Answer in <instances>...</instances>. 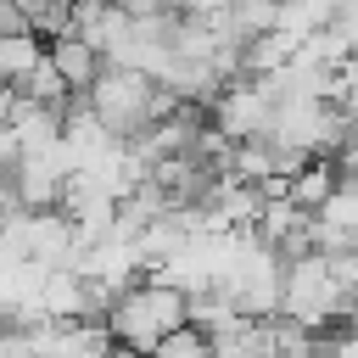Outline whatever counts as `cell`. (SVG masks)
<instances>
[{"instance_id": "obj_4", "label": "cell", "mask_w": 358, "mask_h": 358, "mask_svg": "<svg viewBox=\"0 0 358 358\" xmlns=\"http://www.w3.org/2000/svg\"><path fill=\"white\" fill-rule=\"evenodd\" d=\"M274 145L296 151V157H330L352 140V123L347 112L330 101V95H291V101H274V129H268Z\"/></svg>"}, {"instance_id": "obj_14", "label": "cell", "mask_w": 358, "mask_h": 358, "mask_svg": "<svg viewBox=\"0 0 358 358\" xmlns=\"http://www.w3.org/2000/svg\"><path fill=\"white\" fill-rule=\"evenodd\" d=\"M17 34H34L28 28V11L17 0H0V39H17Z\"/></svg>"}, {"instance_id": "obj_7", "label": "cell", "mask_w": 358, "mask_h": 358, "mask_svg": "<svg viewBox=\"0 0 358 358\" xmlns=\"http://www.w3.org/2000/svg\"><path fill=\"white\" fill-rule=\"evenodd\" d=\"M45 56H50V67L62 73V84H67L73 95H84V90L95 84V73H101V56H95V45H90V39H78V34H62V39H50V45H45Z\"/></svg>"}, {"instance_id": "obj_8", "label": "cell", "mask_w": 358, "mask_h": 358, "mask_svg": "<svg viewBox=\"0 0 358 358\" xmlns=\"http://www.w3.org/2000/svg\"><path fill=\"white\" fill-rule=\"evenodd\" d=\"M336 185H341V173H336L324 157H313L308 168H296V173L285 179V201H291V207H302V213H319V207L336 196Z\"/></svg>"}, {"instance_id": "obj_1", "label": "cell", "mask_w": 358, "mask_h": 358, "mask_svg": "<svg viewBox=\"0 0 358 358\" xmlns=\"http://www.w3.org/2000/svg\"><path fill=\"white\" fill-rule=\"evenodd\" d=\"M280 319L324 336L336 324H358V246L352 252H302L285 263Z\"/></svg>"}, {"instance_id": "obj_15", "label": "cell", "mask_w": 358, "mask_h": 358, "mask_svg": "<svg viewBox=\"0 0 358 358\" xmlns=\"http://www.w3.org/2000/svg\"><path fill=\"white\" fill-rule=\"evenodd\" d=\"M17 213V196H11V173H0V224Z\"/></svg>"}, {"instance_id": "obj_17", "label": "cell", "mask_w": 358, "mask_h": 358, "mask_svg": "<svg viewBox=\"0 0 358 358\" xmlns=\"http://www.w3.org/2000/svg\"><path fill=\"white\" fill-rule=\"evenodd\" d=\"M45 6H73V0H45Z\"/></svg>"}, {"instance_id": "obj_3", "label": "cell", "mask_w": 358, "mask_h": 358, "mask_svg": "<svg viewBox=\"0 0 358 358\" xmlns=\"http://www.w3.org/2000/svg\"><path fill=\"white\" fill-rule=\"evenodd\" d=\"M106 336H112V347H134V352H151L162 336H173L179 324H190V302L173 291V285H162V280H140V285H129L112 308H106Z\"/></svg>"}, {"instance_id": "obj_16", "label": "cell", "mask_w": 358, "mask_h": 358, "mask_svg": "<svg viewBox=\"0 0 358 358\" xmlns=\"http://www.w3.org/2000/svg\"><path fill=\"white\" fill-rule=\"evenodd\" d=\"M106 358H145V352H134V347H112Z\"/></svg>"}, {"instance_id": "obj_9", "label": "cell", "mask_w": 358, "mask_h": 358, "mask_svg": "<svg viewBox=\"0 0 358 358\" xmlns=\"http://www.w3.org/2000/svg\"><path fill=\"white\" fill-rule=\"evenodd\" d=\"M336 17V0H274V28L291 34L296 45H308L313 34H324Z\"/></svg>"}, {"instance_id": "obj_2", "label": "cell", "mask_w": 358, "mask_h": 358, "mask_svg": "<svg viewBox=\"0 0 358 358\" xmlns=\"http://www.w3.org/2000/svg\"><path fill=\"white\" fill-rule=\"evenodd\" d=\"M84 101H90V112H95L117 140L145 134L151 123H162V117L179 106L157 78H145V73H134V67H112V62H101V73H95V84L84 90Z\"/></svg>"}, {"instance_id": "obj_13", "label": "cell", "mask_w": 358, "mask_h": 358, "mask_svg": "<svg viewBox=\"0 0 358 358\" xmlns=\"http://www.w3.org/2000/svg\"><path fill=\"white\" fill-rule=\"evenodd\" d=\"M330 34L358 56V0H336V17H330Z\"/></svg>"}, {"instance_id": "obj_11", "label": "cell", "mask_w": 358, "mask_h": 358, "mask_svg": "<svg viewBox=\"0 0 358 358\" xmlns=\"http://www.w3.org/2000/svg\"><path fill=\"white\" fill-rule=\"evenodd\" d=\"M145 358H213V341L196 330V324H179L173 336H162Z\"/></svg>"}, {"instance_id": "obj_6", "label": "cell", "mask_w": 358, "mask_h": 358, "mask_svg": "<svg viewBox=\"0 0 358 358\" xmlns=\"http://www.w3.org/2000/svg\"><path fill=\"white\" fill-rule=\"evenodd\" d=\"M90 313H101V308H95V291H90V280H84L78 268H45V274H39V319H50V324H78V319H90Z\"/></svg>"}, {"instance_id": "obj_5", "label": "cell", "mask_w": 358, "mask_h": 358, "mask_svg": "<svg viewBox=\"0 0 358 358\" xmlns=\"http://www.w3.org/2000/svg\"><path fill=\"white\" fill-rule=\"evenodd\" d=\"M213 129L229 140V145H246V140H268L274 129V101L257 78H229L213 101Z\"/></svg>"}, {"instance_id": "obj_12", "label": "cell", "mask_w": 358, "mask_h": 358, "mask_svg": "<svg viewBox=\"0 0 358 358\" xmlns=\"http://www.w3.org/2000/svg\"><path fill=\"white\" fill-rule=\"evenodd\" d=\"M336 106H341L347 123L358 129V56H347V67H341V78H336Z\"/></svg>"}, {"instance_id": "obj_10", "label": "cell", "mask_w": 358, "mask_h": 358, "mask_svg": "<svg viewBox=\"0 0 358 358\" xmlns=\"http://www.w3.org/2000/svg\"><path fill=\"white\" fill-rule=\"evenodd\" d=\"M45 62V45L34 34H17V39H0V84H22L34 67Z\"/></svg>"}]
</instances>
